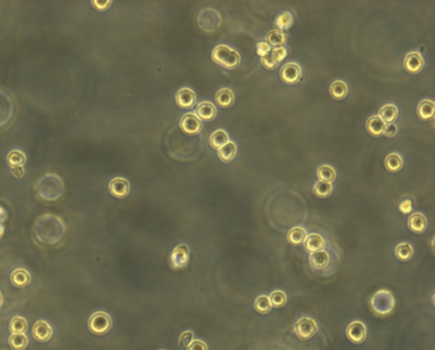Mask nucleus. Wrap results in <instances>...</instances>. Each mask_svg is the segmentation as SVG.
Wrapping results in <instances>:
<instances>
[{
	"label": "nucleus",
	"instance_id": "29",
	"mask_svg": "<svg viewBox=\"0 0 435 350\" xmlns=\"http://www.w3.org/2000/svg\"><path fill=\"white\" fill-rule=\"evenodd\" d=\"M336 170H334L333 166L331 165H321L316 170V177L321 182H327L332 183L336 179Z\"/></svg>",
	"mask_w": 435,
	"mask_h": 350
},
{
	"label": "nucleus",
	"instance_id": "12",
	"mask_svg": "<svg viewBox=\"0 0 435 350\" xmlns=\"http://www.w3.org/2000/svg\"><path fill=\"white\" fill-rule=\"evenodd\" d=\"M175 101H177L178 106L183 107V109H190L197 102V95L193 90L190 89H182L177 92L175 96Z\"/></svg>",
	"mask_w": 435,
	"mask_h": 350
},
{
	"label": "nucleus",
	"instance_id": "20",
	"mask_svg": "<svg viewBox=\"0 0 435 350\" xmlns=\"http://www.w3.org/2000/svg\"><path fill=\"white\" fill-rule=\"evenodd\" d=\"M378 117L381 118L386 124H393V123L396 122L397 117H398V109H397L396 105L387 104L381 107Z\"/></svg>",
	"mask_w": 435,
	"mask_h": 350
},
{
	"label": "nucleus",
	"instance_id": "34",
	"mask_svg": "<svg viewBox=\"0 0 435 350\" xmlns=\"http://www.w3.org/2000/svg\"><path fill=\"white\" fill-rule=\"evenodd\" d=\"M9 345L17 350H24L28 345V337L26 334H12L9 337Z\"/></svg>",
	"mask_w": 435,
	"mask_h": 350
},
{
	"label": "nucleus",
	"instance_id": "7",
	"mask_svg": "<svg viewBox=\"0 0 435 350\" xmlns=\"http://www.w3.org/2000/svg\"><path fill=\"white\" fill-rule=\"evenodd\" d=\"M109 192L112 197L123 200V198L128 197V195L130 193V183L128 182L127 178H112L109 182Z\"/></svg>",
	"mask_w": 435,
	"mask_h": 350
},
{
	"label": "nucleus",
	"instance_id": "27",
	"mask_svg": "<svg viewBox=\"0 0 435 350\" xmlns=\"http://www.w3.org/2000/svg\"><path fill=\"white\" fill-rule=\"evenodd\" d=\"M417 114L421 119H431L435 114V104L431 100H422L417 106Z\"/></svg>",
	"mask_w": 435,
	"mask_h": 350
},
{
	"label": "nucleus",
	"instance_id": "5",
	"mask_svg": "<svg viewBox=\"0 0 435 350\" xmlns=\"http://www.w3.org/2000/svg\"><path fill=\"white\" fill-rule=\"evenodd\" d=\"M294 331L299 339L308 340L313 337L318 331V324L313 317L304 316L299 318L294 325Z\"/></svg>",
	"mask_w": 435,
	"mask_h": 350
},
{
	"label": "nucleus",
	"instance_id": "42",
	"mask_svg": "<svg viewBox=\"0 0 435 350\" xmlns=\"http://www.w3.org/2000/svg\"><path fill=\"white\" fill-rule=\"evenodd\" d=\"M187 350H208V345L203 340L197 339L190 342L189 346H187Z\"/></svg>",
	"mask_w": 435,
	"mask_h": 350
},
{
	"label": "nucleus",
	"instance_id": "16",
	"mask_svg": "<svg viewBox=\"0 0 435 350\" xmlns=\"http://www.w3.org/2000/svg\"><path fill=\"white\" fill-rule=\"evenodd\" d=\"M195 115H197L199 120H213L216 115H217V109H216V106L212 102L203 101L198 104Z\"/></svg>",
	"mask_w": 435,
	"mask_h": 350
},
{
	"label": "nucleus",
	"instance_id": "9",
	"mask_svg": "<svg viewBox=\"0 0 435 350\" xmlns=\"http://www.w3.org/2000/svg\"><path fill=\"white\" fill-rule=\"evenodd\" d=\"M180 128L187 134H198L202 130L203 124L202 120L198 119V117L193 113H188L180 120Z\"/></svg>",
	"mask_w": 435,
	"mask_h": 350
},
{
	"label": "nucleus",
	"instance_id": "3",
	"mask_svg": "<svg viewBox=\"0 0 435 350\" xmlns=\"http://www.w3.org/2000/svg\"><path fill=\"white\" fill-rule=\"evenodd\" d=\"M212 60L226 69H235L240 64V54L227 45H217L212 51Z\"/></svg>",
	"mask_w": 435,
	"mask_h": 350
},
{
	"label": "nucleus",
	"instance_id": "28",
	"mask_svg": "<svg viewBox=\"0 0 435 350\" xmlns=\"http://www.w3.org/2000/svg\"><path fill=\"white\" fill-rule=\"evenodd\" d=\"M235 95L230 89H222L216 94V102L221 107H228L234 104Z\"/></svg>",
	"mask_w": 435,
	"mask_h": 350
},
{
	"label": "nucleus",
	"instance_id": "2",
	"mask_svg": "<svg viewBox=\"0 0 435 350\" xmlns=\"http://www.w3.org/2000/svg\"><path fill=\"white\" fill-rule=\"evenodd\" d=\"M37 195L45 201H57L62 197L63 192H64V184L60 180V178L55 174H47L44 178L37 182L36 184Z\"/></svg>",
	"mask_w": 435,
	"mask_h": 350
},
{
	"label": "nucleus",
	"instance_id": "39",
	"mask_svg": "<svg viewBox=\"0 0 435 350\" xmlns=\"http://www.w3.org/2000/svg\"><path fill=\"white\" fill-rule=\"evenodd\" d=\"M194 340V334H193V331H184L182 335H180L179 337V344L182 345V346H189L190 342Z\"/></svg>",
	"mask_w": 435,
	"mask_h": 350
},
{
	"label": "nucleus",
	"instance_id": "23",
	"mask_svg": "<svg viewBox=\"0 0 435 350\" xmlns=\"http://www.w3.org/2000/svg\"><path fill=\"white\" fill-rule=\"evenodd\" d=\"M266 42L273 49L283 47V45L286 44V35L283 34V31H280V30H272L266 36Z\"/></svg>",
	"mask_w": 435,
	"mask_h": 350
},
{
	"label": "nucleus",
	"instance_id": "17",
	"mask_svg": "<svg viewBox=\"0 0 435 350\" xmlns=\"http://www.w3.org/2000/svg\"><path fill=\"white\" fill-rule=\"evenodd\" d=\"M426 226L427 220L422 213L415 212L409 218V228L410 230L414 231V233H424V231L426 230Z\"/></svg>",
	"mask_w": 435,
	"mask_h": 350
},
{
	"label": "nucleus",
	"instance_id": "35",
	"mask_svg": "<svg viewBox=\"0 0 435 350\" xmlns=\"http://www.w3.org/2000/svg\"><path fill=\"white\" fill-rule=\"evenodd\" d=\"M276 24L280 29V31L291 29L294 26V16L290 12H283L276 18Z\"/></svg>",
	"mask_w": 435,
	"mask_h": 350
},
{
	"label": "nucleus",
	"instance_id": "19",
	"mask_svg": "<svg viewBox=\"0 0 435 350\" xmlns=\"http://www.w3.org/2000/svg\"><path fill=\"white\" fill-rule=\"evenodd\" d=\"M11 281L17 288H24L31 283V275L24 268H16L11 275Z\"/></svg>",
	"mask_w": 435,
	"mask_h": 350
},
{
	"label": "nucleus",
	"instance_id": "1",
	"mask_svg": "<svg viewBox=\"0 0 435 350\" xmlns=\"http://www.w3.org/2000/svg\"><path fill=\"white\" fill-rule=\"evenodd\" d=\"M65 233V225L60 218L55 215L41 216L35 224V236L42 244L54 246L62 241Z\"/></svg>",
	"mask_w": 435,
	"mask_h": 350
},
{
	"label": "nucleus",
	"instance_id": "11",
	"mask_svg": "<svg viewBox=\"0 0 435 350\" xmlns=\"http://www.w3.org/2000/svg\"><path fill=\"white\" fill-rule=\"evenodd\" d=\"M281 79L287 85H294L301 79V68L296 63H287L281 69Z\"/></svg>",
	"mask_w": 435,
	"mask_h": 350
},
{
	"label": "nucleus",
	"instance_id": "22",
	"mask_svg": "<svg viewBox=\"0 0 435 350\" xmlns=\"http://www.w3.org/2000/svg\"><path fill=\"white\" fill-rule=\"evenodd\" d=\"M384 128H386V123H384L378 115L370 117L366 120V130H368L371 136H374V137H379V136L383 134Z\"/></svg>",
	"mask_w": 435,
	"mask_h": 350
},
{
	"label": "nucleus",
	"instance_id": "6",
	"mask_svg": "<svg viewBox=\"0 0 435 350\" xmlns=\"http://www.w3.org/2000/svg\"><path fill=\"white\" fill-rule=\"evenodd\" d=\"M190 258V249L187 244H178L170 254V265L172 268H184Z\"/></svg>",
	"mask_w": 435,
	"mask_h": 350
},
{
	"label": "nucleus",
	"instance_id": "8",
	"mask_svg": "<svg viewBox=\"0 0 435 350\" xmlns=\"http://www.w3.org/2000/svg\"><path fill=\"white\" fill-rule=\"evenodd\" d=\"M54 334V329H52L51 325L47 321L44 319H39V321L35 322L34 327H32V336L36 341L40 342H46L49 341L52 337Z\"/></svg>",
	"mask_w": 435,
	"mask_h": 350
},
{
	"label": "nucleus",
	"instance_id": "45",
	"mask_svg": "<svg viewBox=\"0 0 435 350\" xmlns=\"http://www.w3.org/2000/svg\"><path fill=\"white\" fill-rule=\"evenodd\" d=\"M399 208H401V211L403 213H409L412 211V202L410 200L403 201V202L401 203V206H399Z\"/></svg>",
	"mask_w": 435,
	"mask_h": 350
},
{
	"label": "nucleus",
	"instance_id": "47",
	"mask_svg": "<svg viewBox=\"0 0 435 350\" xmlns=\"http://www.w3.org/2000/svg\"><path fill=\"white\" fill-rule=\"evenodd\" d=\"M7 218H8V212H7L6 208L0 206V224H2V221H6Z\"/></svg>",
	"mask_w": 435,
	"mask_h": 350
},
{
	"label": "nucleus",
	"instance_id": "30",
	"mask_svg": "<svg viewBox=\"0 0 435 350\" xmlns=\"http://www.w3.org/2000/svg\"><path fill=\"white\" fill-rule=\"evenodd\" d=\"M394 254L399 261H409L414 256V247L410 243H399L394 248Z\"/></svg>",
	"mask_w": 435,
	"mask_h": 350
},
{
	"label": "nucleus",
	"instance_id": "44",
	"mask_svg": "<svg viewBox=\"0 0 435 350\" xmlns=\"http://www.w3.org/2000/svg\"><path fill=\"white\" fill-rule=\"evenodd\" d=\"M92 6L97 11H105V9H107L111 6V2H92Z\"/></svg>",
	"mask_w": 435,
	"mask_h": 350
},
{
	"label": "nucleus",
	"instance_id": "13",
	"mask_svg": "<svg viewBox=\"0 0 435 350\" xmlns=\"http://www.w3.org/2000/svg\"><path fill=\"white\" fill-rule=\"evenodd\" d=\"M403 65L407 72L411 73V74H416V73L421 72L422 68H424V59L419 52H409L404 58Z\"/></svg>",
	"mask_w": 435,
	"mask_h": 350
},
{
	"label": "nucleus",
	"instance_id": "24",
	"mask_svg": "<svg viewBox=\"0 0 435 350\" xmlns=\"http://www.w3.org/2000/svg\"><path fill=\"white\" fill-rule=\"evenodd\" d=\"M384 166L391 173H397V171H399L403 168V158H402L399 153L392 152L384 160Z\"/></svg>",
	"mask_w": 435,
	"mask_h": 350
},
{
	"label": "nucleus",
	"instance_id": "31",
	"mask_svg": "<svg viewBox=\"0 0 435 350\" xmlns=\"http://www.w3.org/2000/svg\"><path fill=\"white\" fill-rule=\"evenodd\" d=\"M228 141L230 140H228L227 132H226V130H223V129L215 130V132H213L210 137L211 146H212V147H215V148L222 147V146L226 145Z\"/></svg>",
	"mask_w": 435,
	"mask_h": 350
},
{
	"label": "nucleus",
	"instance_id": "25",
	"mask_svg": "<svg viewBox=\"0 0 435 350\" xmlns=\"http://www.w3.org/2000/svg\"><path fill=\"white\" fill-rule=\"evenodd\" d=\"M306 235L308 234H306L305 228H303V226H294L287 233V240L293 246H299V244L304 243Z\"/></svg>",
	"mask_w": 435,
	"mask_h": 350
},
{
	"label": "nucleus",
	"instance_id": "48",
	"mask_svg": "<svg viewBox=\"0 0 435 350\" xmlns=\"http://www.w3.org/2000/svg\"><path fill=\"white\" fill-rule=\"evenodd\" d=\"M4 231H6V229H4V226L0 224V239L4 236Z\"/></svg>",
	"mask_w": 435,
	"mask_h": 350
},
{
	"label": "nucleus",
	"instance_id": "49",
	"mask_svg": "<svg viewBox=\"0 0 435 350\" xmlns=\"http://www.w3.org/2000/svg\"><path fill=\"white\" fill-rule=\"evenodd\" d=\"M2 306H3V294L0 291V308H2Z\"/></svg>",
	"mask_w": 435,
	"mask_h": 350
},
{
	"label": "nucleus",
	"instance_id": "43",
	"mask_svg": "<svg viewBox=\"0 0 435 350\" xmlns=\"http://www.w3.org/2000/svg\"><path fill=\"white\" fill-rule=\"evenodd\" d=\"M397 132H398V127L396 124H386L383 134H386L387 137H394Z\"/></svg>",
	"mask_w": 435,
	"mask_h": 350
},
{
	"label": "nucleus",
	"instance_id": "41",
	"mask_svg": "<svg viewBox=\"0 0 435 350\" xmlns=\"http://www.w3.org/2000/svg\"><path fill=\"white\" fill-rule=\"evenodd\" d=\"M260 62H262V65L265 68H267V69H275L276 67H277V63L275 62V59L272 58V55L267 54L266 57L260 58Z\"/></svg>",
	"mask_w": 435,
	"mask_h": 350
},
{
	"label": "nucleus",
	"instance_id": "10",
	"mask_svg": "<svg viewBox=\"0 0 435 350\" xmlns=\"http://www.w3.org/2000/svg\"><path fill=\"white\" fill-rule=\"evenodd\" d=\"M347 337L355 344H361L366 339V326L361 321L351 322L346 330Z\"/></svg>",
	"mask_w": 435,
	"mask_h": 350
},
{
	"label": "nucleus",
	"instance_id": "38",
	"mask_svg": "<svg viewBox=\"0 0 435 350\" xmlns=\"http://www.w3.org/2000/svg\"><path fill=\"white\" fill-rule=\"evenodd\" d=\"M271 55H272L275 62L278 64V63H281L286 58V55H287V50H286L285 47H277V49L271 50Z\"/></svg>",
	"mask_w": 435,
	"mask_h": 350
},
{
	"label": "nucleus",
	"instance_id": "26",
	"mask_svg": "<svg viewBox=\"0 0 435 350\" xmlns=\"http://www.w3.org/2000/svg\"><path fill=\"white\" fill-rule=\"evenodd\" d=\"M329 94L333 99L342 100L347 96L349 94V87H347L346 82L343 80H334L329 87Z\"/></svg>",
	"mask_w": 435,
	"mask_h": 350
},
{
	"label": "nucleus",
	"instance_id": "33",
	"mask_svg": "<svg viewBox=\"0 0 435 350\" xmlns=\"http://www.w3.org/2000/svg\"><path fill=\"white\" fill-rule=\"evenodd\" d=\"M9 330L12 334H24L27 330V319L22 316H16L9 324Z\"/></svg>",
	"mask_w": 435,
	"mask_h": 350
},
{
	"label": "nucleus",
	"instance_id": "14",
	"mask_svg": "<svg viewBox=\"0 0 435 350\" xmlns=\"http://www.w3.org/2000/svg\"><path fill=\"white\" fill-rule=\"evenodd\" d=\"M309 261H310V265L313 268H315V270H324L329 265L331 256H329V253L326 249H322V251L310 253Z\"/></svg>",
	"mask_w": 435,
	"mask_h": 350
},
{
	"label": "nucleus",
	"instance_id": "4",
	"mask_svg": "<svg viewBox=\"0 0 435 350\" xmlns=\"http://www.w3.org/2000/svg\"><path fill=\"white\" fill-rule=\"evenodd\" d=\"M112 319L109 313L104 311H97L91 314L89 319V329L94 335L101 336L111 330Z\"/></svg>",
	"mask_w": 435,
	"mask_h": 350
},
{
	"label": "nucleus",
	"instance_id": "46",
	"mask_svg": "<svg viewBox=\"0 0 435 350\" xmlns=\"http://www.w3.org/2000/svg\"><path fill=\"white\" fill-rule=\"evenodd\" d=\"M12 174H13L16 178H22L24 175V168H16L12 169Z\"/></svg>",
	"mask_w": 435,
	"mask_h": 350
},
{
	"label": "nucleus",
	"instance_id": "40",
	"mask_svg": "<svg viewBox=\"0 0 435 350\" xmlns=\"http://www.w3.org/2000/svg\"><path fill=\"white\" fill-rule=\"evenodd\" d=\"M271 50H272V47H271L266 41H259L258 44H256V51H258V55L260 58H263V57H266L267 54H270Z\"/></svg>",
	"mask_w": 435,
	"mask_h": 350
},
{
	"label": "nucleus",
	"instance_id": "15",
	"mask_svg": "<svg viewBox=\"0 0 435 350\" xmlns=\"http://www.w3.org/2000/svg\"><path fill=\"white\" fill-rule=\"evenodd\" d=\"M304 247L308 252L313 253V252L322 251L326 247V239L318 233H311L306 235L305 240H304Z\"/></svg>",
	"mask_w": 435,
	"mask_h": 350
},
{
	"label": "nucleus",
	"instance_id": "36",
	"mask_svg": "<svg viewBox=\"0 0 435 350\" xmlns=\"http://www.w3.org/2000/svg\"><path fill=\"white\" fill-rule=\"evenodd\" d=\"M271 302V306L275 307V308H281V307L285 306L287 303V295H286L285 291L282 290H275L271 293V295L268 297Z\"/></svg>",
	"mask_w": 435,
	"mask_h": 350
},
{
	"label": "nucleus",
	"instance_id": "37",
	"mask_svg": "<svg viewBox=\"0 0 435 350\" xmlns=\"http://www.w3.org/2000/svg\"><path fill=\"white\" fill-rule=\"evenodd\" d=\"M332 190H333V187H332V183L321 182V180H318V182H316L313 187L314 195L318 196V197H323V198L328 197V196L332 193Z\"/></svg>",
	"mask_w": 435,
	"mask_h": 350
},
{
	"label": "nucleus",
	"instance_id": "21",
	"mask_svg": "<svg viewBox=\"0 0 435 350\" xmlns=\"http://www.w3.org/2000/svg\"><path fill=\"white\" fill-rule=\"evenodd\" d=\"M26 161V153L21 150H12L11 152L7 155V164H8V166L11 168V170L16 168H23Z\"/></svg>",
	"mask_w": 435,
	"mask_h": 350
},
{
	"label": "nucleus",
	"instance_id": "32",
	"mask_svg": "<svg viewBox=\"0 0 435 350\" xmlns=\"http://www.w3.org/2000/svg\"><path fill=\"white\" fill-rule=\"evenodd\" d=\"M254 309H255L258 313L260 314H267L270 313L272 306H271V302L268 299L267 295H259L258 298L254 301Z\"/></svg>",
	"mask_w": 435,
	"mask_h": 350
},
{
	"label": "nucleus",
	"instance_id": "18",
	"mask_svg": "<svg viewBox=\"0 0 435 350\" xmlns=\"http://www.w3.org/2000/svg\"><path fill=\"white\" fill-rule=\"evenodd\" d=\"M236 152H238V146L233 141H228L226 145H223L222 147L217 148V155L220 157L221 161L223 163H230L235 158Z\"/></svg>",
	"mask_w": 435,
	"mask_h": 350
}]
</instances>
